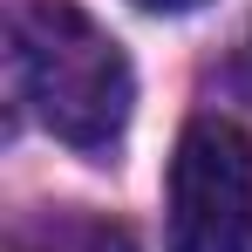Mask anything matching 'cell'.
Here are the masks:
<instances>
[{
    "label": "cell",
    "instance_id": "cell-1",
    "mask_svg": "<svg viewBox=\"0 0 252 252\" xmlns=\"http://www.w3.org/2000/svg\"><path fill=\"white\" fill-rule=\"evenodd\" d=\"M7 62L21 102L41 116L48 136H62L82 157H109L136 102L129 55L75 0H21L7 28Z\"/></svg>",
    "mask_w": 252,
    "mask_h": 252
},
{
    "label": "cell",
    "instance_id": "cell-2",
    "mask_svg": "<svg viewBox=\"0 0 252 252\" xmlns=\"http://www.w3.org/2000/svg\"><path fill=\"white\" fill-rule=\"evenodd\" d=\"M170 252H252V136L198 116L170 157Z\"/></svg>",
    "mask_w": 252,
    "mask_h": 252
},
{
    "label": "cell",
    "instance_id": "cell-3",
    "mask_svg": "<svg viewBox=\"0 0 252 252\" xmlns=\"http://www.w3.org/2000/svg\"><path fill=\"white\" fill-rule=\"evenodd\" d=\"M7 252H136L129 225L102 218V211H82V205H41L14 225Z\"/></svg>",
    "mask_w": 252,
    "mask_h": 252
},
{
    "label": "cell",
    "instance_id": "cell-4",
    "mask_svg": "<svg viewBox=\"0 0 252 252\" xmlns=\"http://www.w3.org/2000/svg\"><path fill=\"white\" fill-rule=\"evenodd\" d=\"M129 7H143V14H191V7H205V0H129Z\"/></svg>",
    "mask_w": 252,
    "mask_h": 252
}]
</instances>
